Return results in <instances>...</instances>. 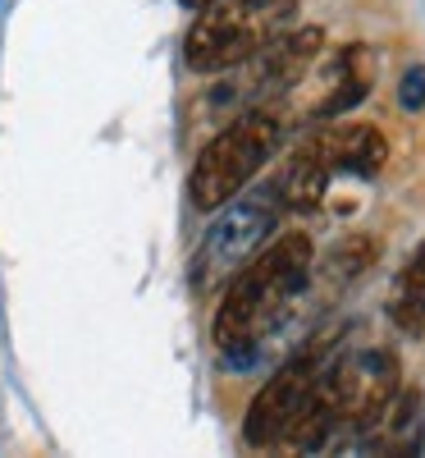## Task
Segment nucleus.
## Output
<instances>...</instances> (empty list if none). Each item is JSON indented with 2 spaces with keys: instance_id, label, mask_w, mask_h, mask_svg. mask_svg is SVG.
Here are the masks:
<instances>
[{
  "instance_id": "nucleus-12",
  "label": "nucleus",
  "mask_w": 425,
  "mask_h": 458,
  "mask_svg": "<svg viewBox=\"0 0 425 458\" xmlns=\"http://www.w3.org/2000/svg\"><path fill=\"white\" fill-rule=\"evenodd\" d=\"M179 5H188V10H202V5H206V0H179Z\"/></svg>"
},
{
  "instance_id": "nucleus-10",
  "label": "nucleus",
  "mask_w": 425,
  "mask_h": 458,
  "mask_svg": "<svg viewBox=\"0 0 425 458\" xmlns=\"http://www.w3.org/2000/svg\"><path fill=\"white\" fill-rule=\"evenodd\" d=\"M389 317L403 335H421L425 330V243L407 257V266L394 280L389 293Z\"/></svg>"
},
{
  "instance_id": "nucleus-11",
  "label": "nucleus",
  "mask_w": 425,
  "mask_h": 458,
  "mask_svg": "<svg viewBox=\"0 0 425 458\" xmlns=\"http://www.w3.org/2000/svg\"><path fill=\"white\" fill-rule=\"evenodd\" d=\"M398 101H403L407 110H421V106H425V69H421V64H412V69L403 73V88H398Z\"/></svg>"
},
{
  "instance_id": "nucleus-8",
  "label": "nucleus",
  "mask_w": 425,
  "mask_h": 458,
  "mask_svg": "<svg viewBox=\"0 0 425 458\" xmlns=\"http://www.w3.org/2000/svg\"><path fill=\"white\" fill-rule=\"evenodd\" d=\"M371 79H375V69H371V55L366 47H343L329 64H325V88H321V101L306 110L312 120H338L343 110H353L357 101H366L371 92Z\"/></svg>"
},
{
  "instance_id": "nucleus-2",
  "label": "nucleus",
  "mask_w": 425,
  "mask_h": 458,
  "mask_svg": "<svg viewBox=\"0 0 425 458\" xmlns=\"http://www.w3.org/2000/svg\"><path fill=\"white\" fill-rule=\"evenodd\" d=\"M302 0H206L188 28L183 60L192 73H229L288 32Z\"/></svg>"
},
{
  "instance_id": "nucleus-3",
  "label": "nucleus",
  "mask_w": 425,
  "mask_h": 458,
  "mask_svg": "<svg viewBox=\"0 0 425 458\" xmlns=\"http://www.w3.org/2000/svg\"><path fill=\"white\" fill-rule=\"evenodd\" d=\"M284 110L279 106H252L243 110L229 129H220L206 147L188 179V198L197 211H220L234 193L252 183V174L275 157L284 142Z\"/></svg>"
},
{
  "instance_id": "nucleus-6",
  "label": "nucleus",
  "mask_w": 425,
  "mask_h": 458,
  "mask_svg": "<svg viewBox=\"0 0 425 458\" xmlns=\"http://www.w3.org/2000/svg\"><path fill=\"white\" fill-rule=\"evenodd\" d=\"M329 358H334L329 344H312V349H302L297 358H288L275 376L265 380L261 394L247 408V422H243V440L252 449H275V445L288 440L293 422L306 412V403H312Z\"/></svg>"
},
{
  "instance_id": "nucleus-4",
  "label": "nucleus",
  "mask_w": 425,
  "mask_h": 458,
  "mask_svg": "<svg viewBox=\"0 0 425 458\" xmlns=\"http://www.w3.org/2000/svg\"><path fill=\"white\" fill-rule=\"evenodd\" d=\"M279 193L275 188H252V193H234L215 225L202 234L197 252H192V284L197 289H215V284H229L234 280L238 266H247L265 239L275 234V225H279Z\"/></svg>"
},
{
  "instance_id": "nucleus-5",
  "label": "nucleus",
  "mask_w": 425,
  "mask_h": 458,
  "mask_svg": "<svg viewBox=\"0 0 425 458\" xmlns=\"http://www.w3.org/2000/svg\"><path fill=\"white\" fill-rule=\"evenodd\" d=\"M398 358L384 344H362V349L334 353L325 367V394L334 403L338 431H371L389 417L398 399Z\"/></svg>"
},
{
  "instance_id": "nucleus-7",
  "label": "nucleus",
  "mask_w": 425,
  "mask_h": 458,
  "mask_svg": "<svg viewBox=\"0 0 425 458\" xmlns=\"http://www.w3.org/2000/svg\"><path fill=\"white\" fill-rule=\"evenodd\" d=\"M321 161L329 165V174H357V179H375L384 170V161H389V142H384V133L375 124H329L321 133L306 138Z\"/></svg>"
},
{
  "instance_id": "nucleus-1",
  "label": "nucleus",
  "mask_w": 425,
  "mask_h": 458,
  "mask_svg": "<svg viewBox=\"0 0 425 458\" xmlns=\"http://www.w3.org/2000/svg\"><path fill=\"white\" fill-rule=\"evenodd\" d=\"M306 280H312V239L306 234H279L247 266H238L211 330L220 358L238 371L252 367L265 349V339H275L293 317Z\"/></svg>"
},
{
  "instance_id": "nucleus-9",
  "label": "nucleus",
  "mask_w": 425,
  "mask_h": 458,
  "mask_svg": "<svg viewBox=\"0 0 425 458\" xmlns=\"http://www.w3.org/2000/svg\"><path fill=\"white\" fill-rule=\"evenodd\" d=\"M329 165L321 161V151L312 147V142H302L293 157H288V165H284V174H279V183H275V193H279V202L284 207H293V211H316L321 207V198H325V188H329Z\"/></svg>"
}]
</instances>
